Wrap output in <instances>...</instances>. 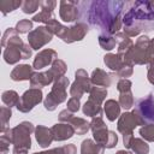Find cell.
Listing matches in <instances>:
<instances>
[{
  "label": "cell",
  "mask_w": 154,
  "mask_h": 154,
  "mask_svg": "<svg viewBox=\"0 0 154 154\" xmlns=\"http://www.w3.org/2000/svg\"><path fill=\"white\" fill-rule=\"evenodd\" d=\"M53 38V34L43 25L37 26L32 31L28 34V43L32 49H40L47 43H49Z\"/></svg>",
  "instance_id": "cell-8"
},
{
  "label": "cell",
  "mask_w": 154,
  "mask_h": 154,
  "mask_svg": "<svg viewBox=\"0 0 154 154\" xmlns=\"http://www.w3.org/2000/svg\"><path fill=\"white\" fill-rule=\"evenodd\" d=\"M103 63H105V65L109 70L116 71V72L125 64L124 60H123V57L119 55L118 53L117 54H114V53H107V54H105L103 55Z\"/></svg>",
  "instance_id": "cell-23"
},
{
  "label": "cell",
  "mask_w": 154,
  "mask_h": 154,
  "mask_svg": "<svg viewBox=\"0 0 154 154\" xmlns=\"http://www.w3.org/2000/svg\"><path fill=\"white\" fill-rule=\"evenodd\" d=\"M154 64V37L150 38L149 47L147 49V65Z\"/></svg>",
  "instance_id": "cell-44"
},
{
  "label": "cell",
  "mask_w": 154,
  "mask_h": 154,
  "mask_svg": "<svg viewBox=\"0 0 154 154\" xmlns=\"http://www.w3.org/2000/svg\"><path fill=\"white\" fill-rule=\"evenodd\" d=\"M55 6H57V1H54V0H43V1H41V8H42V11L53 12V10L55 8Z\"/></svg>",
  "instance_id": "cell-45"
},
{
  "label": "cell",
  "mask_w": 154,
  "mask_h": 154,
  "mask_svg": "<svg viewBox=\"0 0 154 154\" xmlns=\"http://www.w3.org/2000/svg\"><path fill=\"white\" fill-rule=\"evenodd\" d=\"M81 99H77V97H70L67 100V103H66V109H69L70 112L75 113V112H78L79 107H81Z\"/></svg>",
  "instance_id": "cell-42"
},
{
  "label": "cell",
  "mask_w": 154,
  "mask_h": 154,
  "mask_svg": "<svg viewBox=\"0 0 154 154\" xmlns=\"http://www.w3.org/2000/svg\"><path fill=\"white\" fill-rule=\"evenodd\" d=\"M82 111H83V113H84L85 116L94 118V117L101 116V113H102V107H101L100 103L94 102V101H91V100L88 99V101L83 105Z\"/></svg>",
  "instance_id": "cell-27"
},
{
  "label": "cell",
  "mask_w": 154,
  "mask_h": 154,
  "mask_svg": "<svg viewBox=\"0 0 154 154\" xmlns=\"http://www.w3.org/2000/svg\"><path fill=\"white\" fill-rule=\"evenodd\" d=\"M105 148L94 140L87 138L81 144V154H103Z\"/></svg>",
  "instance_id": "cell-24"
},
{
  "label": "cell",
  "mask_w": 154,
  "mask_h": 154,
  "mask_svg": "<svg viewBox=\"0 0 154 154\" xmlns=\"http://www.w3.org/2000/svg\"><path fill=\"white\" fill-rule=\"evenodd\" d=\"M131 87H132V83L130 79H126V78H122L118 81L117 83V90L119 93H125V91H131Z\"/></svg>",
  "instance_id": "cell-41"
},
{
  "label": "cell",
  "mask_w": 154,
  "mask_h": 154,
  "mask_svg": "<svg viewBox=\"0 0 154 154\" xmlns=\"http://www.w3.org/2000/svg\"><path fill=\"white\" fill-rule=\"evenodd\" d=\"M46 28H47L53 35H57L59 38L63 37V35L65 34V31H66V29H67V26L63 25V24H61L60 22H58L55 18L52 19L51 22H48V23L46 24Z\"/></svg>",
  "instance_id": "cell-30"
},
{
  "label": "cell",
  "mask_w": 154,
  "mask_h": 154,
  "mask_svg": "<svg viewBox=\"0 0 154 154\" xmlns=\"http://www.w3.org/2000/svg\"><path fill=\"white\" fill-rule=\"evenodd\" d=\"M54 13L49 12V11H41L37 14H35L32 17V22H38V23H45L47 24L48 22H51L52 19H54Z\"/></svg>",
  "instance_id": "cell-39"
},
{
  "label": "cell",
  "mask_w": 154,
  "mask_h": 154,
  "mask_svg": "<svg viewBox=\"0 0 154 154\" xmlns=\"http://www.w3.org/2000/svg\"><path fill=\"white\" fill-rule=\"evenodd\" d=\"M141 137L147 142H154V123L146 124L140 128Z\"/></svg>",
  "instance_id": "cell-35"
},
{
  "label": "cell",
  "mask_w": 154,
  "mask_h": 154,
  "mask_svg": "<svg viewBox=\"0 0 154 154\" xmlns=\"http://www.w3.org/2000/svg\"><path fill=\"white\" fill-rule=\"evenodd\" d=\"M34 154H61V149H60V147H57V148H52V149H48V150L34 153Z\"/></svg>",
  "instance_id": "cell-52"
},
{
  "label": "cell",
  "mask_w": 154,
  "mask_h": 154,
  "mask_svg": "<svg viewBox=\"0 0 154 154\" xmlns=\"http://www.w3.org/2000/svg\"><path fill=\"white\" fill-rule=\"evenodd\" d=\"M149 42H150V38H149L147 35H142V36H140V37L136 40V43H135V45H136L137 47H140V48L147 51L148 47H149Z\"/></svg>",
  "instance_id": "cell-43"
},
{
  "label": "cell",
  "mask_w": 154,
  "mask_h": 154,
  "mask_svg": "<svg viewBox=\"0 0 154 154\" xmlns=\"http://www.w3.org/2000/svg\"><path fill=\"white\" fill-rule=\"evenodd\" d=\"M147 78H148L149 83L154 85V64L148 65V73H147Z\"/></svg>",
  "instance_id": "cell-51"
},
{
  "label": "cell",
  "mask_w": 154,
  "mask_h": 154,
  "mask_svg": "<svg viewBox=\"0 0 154 154\" xmlns=\"http://www.w3.org/2000/svg\"><path fill=\"white\" fill-rule=\"evenodd\" d=\"M42 90L36 89V88H30L23 93V95L19 99L18 105L16 106L17 109L22 113H28L30 112L37 103L42 101Z\"/></svg>",
  "instance_id": "cell-7"
},
{
  "label": "cell",
  "mask_w": 154,
  "mask_h": 154,
  "mask_svg": "<svg viewBox=\"0 0 154 154\" xmlns=\"http://www.w3.org/2000/svg\"><path fill=\"white\" fill-rule=\"evenodd\" d=\"M88 22L97 25L105 31V35H116L123 25L120 16L124 1H91L89 4Z\"/></svg>",
  "instance_id": "cell-1"
},
{
  "label": "cell",
  "mask_w": 154,
  "mask_h": 154,
  "mask_svg": "<svg viewBox=\"0 0 154 154\" xmlns=\"http://www.w3.org/2000/svg\"><path fill=\"white\" fill-rule=\"evenodd\" d=\"M114 38H116V41L118 43V48H117L118 49V54L122 55V57H124L134 47V42L124 32H117L114 35Z\"/></svg>",
  "instance_id": "cell-22"
},
{
  "label": "cell",
  "mask_w": 154,
  "mask_h": 154,
  "mask_svg": "<svg viewBox=\"0 0 154 154\" xmlns=\"http://www.w3.org/2000/svg\"><path fill=\"white\" fill-rule=\"evenodd\" d=\"M24 45V42L22 41V38L18 35V31L16 30V28H7L2 35L1 38V46L4 48L8 47V46H17V47H22Z\"/></svg>",
  "instance_id": "cell-18"
},
{
  "label": "cell",
  "mask_w": 154,
  "mask_h": 154,
  "mask_svg": "<svg viewBox=\"0 0 154 154\" xmlns=\"http://www.w3.org/2000/svg\"><path fill=\"white\" fill-rule=\"evenodd\" d=\"M138 125H144L143 122L141 120V118L132 111V112H124L123 114H120V117L118 118V123H117V129L118 131L124 135L128 132H132L134 129Z\"/></svg>",
  "instance_id": "cell-10"
},
{
  "label": "cell",
  "mask_w": 154,
  "mask_h": 154,
  "mask_svg": "<svg viewBox=\"0 0 154 154\" xmlns=\"http://www.w3.org/2000/svg\"><path fill=\"white\" fill-rule=\"evenodd\" d=\"M150 6H152V8L154 10V0H153V1H150Z\"/></svg>",
  "instance_id": "cell-54"
},
{
  "label": "cell",
  "mask_w": 154,
  "mask_h": 154,
  "mask_svg": "<svg viewBox=\"0 0 154 154\" xmlns=\"http://www.w3.org/2000/svg\"><path fill=\"white\" fill-rule=\"evenodd\" d=\"M116 154H132V153L129 152V150H118Z\"/></svg>",
  "instance_id": "cell-53"
},
{
  "label": "cell",
  "mask_w": 154,
  "mask_h": 154,
  "mask_svg": "<svg viewBox=\"0 0 154 154\" xmlns=\"http://www.w3.org/2000/svg\"><path fill=\"white\" fill-rule=\"evenodd\" d=\"M134 132H128V134H124L123 135V143H124V147L125 148H131V144H132V141H134Z\"/></svg>",
  "instance_id": "cell-49"
},
{
  "label": "cell",
  "mask_w": 154,
  "mask_h": 154,
  "mask_svg": "<svg viewBox=\"0 0 154 154\" xmlns=\"http://www.w3.org/2000/svg\"><path fill=\"white\" fill-rule=\"evenodd\" d=\"M16 30L18 31V34H26V32L29 34L30 31H32V20L20 19L16 24Z\"/></svg>",
  "instance_id": "cell-38"
},
{
  "label": "cell",
  "mask_w": 154,
  "mask_h": 154,
  "mask_svg": "<svg viewBox=\"0 0 154 154\" xmlns=\"http://www.w3.org/2000/svg\"><path fill=\"white\" fill-rule=\"evenodd\" d=\"M67 70V66H66V63L61 59H57L54 60V63L52 64L51 69H49V72L52 73L53 78H54V82L58 81L59 78L64 77L65 76V72Z\"/></svg>",
  "instance_id": "cell-26"
},
{
  "label": "cell",
  "mask_w": 154,
  "mask_h": 154,
  "mask_svg": "<svg viewBox=\"0 0 154 154\" xmlns=\"http://www.w3.org/2000/svg\"><path fill=\"white\" fill-rule=\"evenodd\" d=\"M117 143H118V135H117L114 131H111V130H109V137H108V142H107V144H106V147H105V148L111 149V148L116 147V146H117Z\"/></svg>",
  "instance_id": "cell-47"
},
{
  "label": "cell",
  "mask_w": 154,
  "mask_h": 154,
  "mask_svg": "<svg viewBox=\"0 0 154 154\" xmlns=\"http://www.w3.org/2000/svg\"><path fill=\"white\" fill-rule=\"evenodd\" d=\"M90 130L93 132L94 141L105 148L106 144H107V142H108L109 130H108L107 125L105 124V122H103V119H102L101 116L94 117L91 119V122H90Z\"/></svg>",
  "instance_id": "cell-9"
},
{
  "label": "cell",
  "mask_w": 154,
  "mask_h": 154,
  "mask_svg": "<svg viewBox=\"0 0 154 154\" xmlns=\"http://www.w3.org/2000/svg\"><path fill=\"white\" fill-rule=\"evenodd\" d=\"M58 117H59L60 123H69L71 120V118L73 117V113L70 112L69 109H63V111H60Z\"/></svg>",
  "instance_id": "cell-46"
},
{
  "label": "cell",
  "mask_w": 154,
  "mask_h": 154,
  "mask_svg": "<svg viewBox=\"0 0 154 154\" xmlns=\"http://www.w3.org/2000/svg\"><path fill=\"white\" fill-rule=\"evenodd\" d=\"M99 45L102 49L105 51H112L116 45H117V41L114 38V36H111V35H105V34H101L99 36Z\"/></svg>",
  "instance_id": "cell-33"
},
{
  "label": "cell",
  "mask_w": 154,
  "mask_h": 154,
  "mask_svg": "<svg viewBox=\"0 0 154 154\" xmlns=\"http://www.w3.org/2000/svg\"><path fill=\"white\" fill-rule=\"evenodd\" d=\"M57 59H58V53L54 49H52V48L42 49L36 54L34 63H32V67L35 70H41L48 65H52L54 63V60H57Z\"/></svg>",
  "instance_id": "cell-13"
},
{
  "label": "cell",
  "mask_w": 154,
  "mask_h": 154,
  "mask_svg": "<svg viewBox=\"0 0 154 154\" xmlns=\"http://www.w3.org/2000/svg\"><path fill=\"white\" fill-rule=\"evenodd\" d=\"M23 2L20 0H1L0 1V11L2 14H7L8 12H12L17 10L18 7H22Z\"/></svg>",
  "instance_id": "cell-31"
},
{
  "label": "cell",
  "mask_w": 154,
  "mask_h": 154,
  "mask_svg": "<svg viewBox=\"0 0 154 154\" xmlns=\"http://www.w3.org/2000/svg\"><path fill=\"white\" fill-rule=\"evenodd\" d=\"M119 105L122 108H124L125 111L130 109L134 103H135V100H134V95L131 91H125V93H120L119 94V100H118Z\"/></svg>",
  "instance_id": "cell-34"
},
{
  "label": "cell",
  "mask_w": 154,
  "mask_h": 154,
  "mask_svg": "<svg viewBox=\"0 0 154 154\" xmlns=\"http://www.w3.org/2000/svg\"><path fill=\"white\" fill-rule=\"evenodd\" d=\"M90 81H91L93 85L107 88L111 85V75L107 73L106 71H103L102 69H95L91 72Z\"/></svg>",
  "instance_id": "cell-19"
},
{
  "label": "cell",
  "mask_w": 154,
  "mask_h": 154,
  "mask_svg": "<svg viewBox=\"0 0 154 154\" xmlns=\"http://www.w3.org/2000/svg\"><path fill=\"white\" fill-rule=\"evenodd\" d=\"M134 112L141 118L144 125L154 123V95L150 93L147 96L140 99L135 106Z\"/></svg>",
  "instance_id": "cell-6"
},
{
  "label": "cell",
  "mask_w": 154,
  "mask_h": 154,
  "mask_svg": "<svg viewBox=\"0 0 154 154\" xmlns=\"http://www.w3.org/2000/svg\"><path fill=\"white\" fill-rule=\"evenodd\" d=\"M34 134H35V138H36V141L41 148H47L54 141L52 130L45 125H37L35 128Z\"/></svg>",
  "instance_id": "cell-16"
},
{
  "label": "cell",
  "mask_w": 154,
  "mask_h": 154,
  "mask_svg": "<svg viewBox=\"0 0 154 154\" xmlns=\"http://www.w3.org/2000/svg\"><path fill=\"white\" fill-rule=\"evenodd\" d=\"M59 16L64 22H75L78 18V2L71 0H61L59 4Z\"/></svg>",
  "instance_id": "cell-12"
},
{
  "label": "cell",
  "mask_w": 154,
  "mask_h": 154,
  "mask_svg": "<svg viewBox=\"0 0 154 154\" xmlns=\"http://www.w3.org/2000/svg\"><path fill=\"white\" fill-rule=\"evenodd\" d=\"M94 85L87 71L83 69H78L75 72V82L70 87V95L71 97L81 99L84 95V93H90Z\"/></svg>",
  "instance_id": "cell-5"
},
{
  "label": "cell",
  "mask_w": 154,
  "mask_h": 154,
  "mask_svg": "<svg viewBox=\"0 0 154 154\" xmlns=\"http://www.w3.org/2000/svg\"><path fill=\"white\" fill-rule=\"evenodd\" d=\"M88 31H89V26L85 23H83V22L76 23L72 26L66 29L61 40L65 43H72V42H76V41H81V40L84 38V36L88 34Z\"/></svg>",
  "instance_id": "cell-11"
},
{
  "label": "cell",
  "mask_w": 154,
  "mask_h": 154,
  "mask_svg": "<svg viewBox=\"0 0 154 154\" xmlns=\"http://www.w3.org/2000/svg\"><path fill=\"white\" fill-rule=\"evenodd\" d=\"M51 130H52L54 141H58V142L69 140L76 134L72 125L69 123H57L51 128Z\"/></svg>",
  "instance_id": "cell-14"
},
{
  "label": "cell",
  "mask_w": 154,
  "mask_h": 154,
  "mask_svg": "<svg viewBox=\"0 0 154 154\" xmlns=\"http://www.w3.org/2000/svg\"><path fill=\"white\" fill-rule=\"evenodd\" d=\"M38 7H41V1L38 0H25L22 5V11L26 14L34 13Z\"/></svg>",
  "instance_id": "cell-37"
},
{
  "label": "cell",
  "mask_w": 154,
  "mask_h": 154,
  "mask_svg": "<svg viewBox=\"0 0 154 154\" xmlns=\"http://www.w3.org/2000/svg\"><path fill=\"white\" fill-rule=\"evenodd\" d=\"M22 54H23V59H24V60H25V59H29V58L31 57V54H32V48L30 47L29 43H24V46H23V48H22Z\"/></svg>",
  "instance_id": "cell-50"
},
{
  "label": "cell",
  "mask_w": 154,
  "mask_h": 154,
  "mask_svg": "<svg viewBox=\"0 0 154 154\" xmlns=\"http://www.w3.org/2000/svg\"><path fill=\"white\" fill-rule=\"evenodd\" d=\"M13 132V149L12 154H28L31 148V138L30 135L35 132V128L30 122H22L14 128H12Z\"/></svg>",
  "instance_id": "cell-3"
},
{
  "label": "cell",
  "mask_w": 154,
  "mask_h": 154,
  "mask_svg": "<svg viewBox=\"0 0 154 154\" xmlns=\"http://www.w3.org/2000/svg\"><path fill=\"white\" fill-rule=\"evenodd\" d=\"M69 124L72 125V128L77 135H85L90 130V123L87 122L84 118H81V117L73 116L71 118V120L69 122Z\"/></svg>",
  "instance_id": "cell-25"
},
{
  "label": "cell",
  "mask_w": 154,
  "mask_h": 154,
  "mask_svg": "<svg viewBox=\"0 0 154 154\" xmlns=\"http://www.w3.org/2000/svg\"><path fill=\"white\" fill-rule=\"evenodd\" d=\"M69 84H70V79L65 76L53 83L51 91L47 94V96L43 100V106L47 111H54L58 105H60L67 99L66 89Z\"/></svg>",
  "instance_id": "cell-4"
},
{
  "label": "cell",
  "mask_w": 154,
  "mask_h": 154,
  "mask_svg": "<svg viewBox=\"0 0 154 154\" xmlns=\"http://www.w3.org/2000/svg\"><path fill=\"white\" fill-rule=\"evenodd\" d=\"M131 149L135 154H148L149 153V144L143 138H134Z\"/></svg>",
  "instance_id": "cell-32"
},
{
  "label": "cell",
  "mask_w": 154,
  "mask_h": 154,
  "mask_svg": "<svg viewBox=\"0 0 154 154\" xmlns=\"http://www.w3.org/2000/svg\"><path fill=\"white\" fill-rule=\"evenodd\" d=\"M23 46L22 47H17V46H8V47H6L5 51H4V53H2L4 60L7 64H10V65L17 64L20 59H23V54H22Z\"/></svg>",
  "instance_id": "cell-20"
},
{
  "label": "cell",
  "mask_w": 154,
  "mask_h": 154,
  "mask_svg": "<svg viewBox=\"0 0 154 154\" xmlns=\"http://www.w3.org/2000/svg\"><path fill=\"white\" fill-rule=\"evenodd\" d=\"M19 95H18V93L17 91H14V90H6V91H4L2 93V95H1V100H2V102L7 106V107H13V106H17L18 105V102H19Z\"/></svg>",
  "instance_id": "cell-29"
},
{
  "label": "cell",
  "mask_w": 154,
  "mask_h": 154,
  "mask_svg": "<svg viewBox=\"0 0 154 154\" xmlns=\"http://www.w3.org/2000/svg\"><path fill=\"white\" fill-rule=\"evenodd\" d=\"M34 67L30 66L29 64H19L17 65L12 71H11V79L14 82L19 81H30L32 75H34Z\"/></svg>",
  "instance_id": "cell-15"
},
{
  "label": "cell",
  "mask_w": 154,
  "mask_h": 154,
  "mask_svg": "<svg viewBox=\"0 0 154 154\" xmlns=\"http://www.w3.org/2000/svg\"><path fill=\"white\" fill-rule=\"evenodd\" d=\"M120 108L122 107L119 102L113 99L106 100V102L103 103V112L106 114V118L109 122H114L117 118L120 117Z\"/></svg>",
  "instance_id": "cell-21"
},
{
  "label": "cell",
  "mask_w": 154,
  "mask_h": 154,
  "mask_svg": "<svg viewBox=\"0 0 154 154\" xmlns=\"http://www.w3.org/2000/svg\"><path fill=\"white\" fill-rule=\"evenodd\" d=\"M11 117H12V109H11V107L2 106L0 108V125H1L0 126V130L7 128L6 125H7L8 120L11 119Z\"/></svg>",
  "instance_id": "cell-36"
},
{
  "label": "cell",
  "mask_w": 154,
  "mask_h": 154,
  "mask_svg": "<svg viewBox=\"0 0 154 154\" xmlns=\"http://www.w3.org/2000/svg\"><path fill=\"white\" fill-rule=\"evenodd\" d=\"M52 83H54V78L49 70L45 72H35L30 79V87L36 89H42L43 87L49 85Z\"/></svg>",
  "instance_id": "cell-17"
},
{
  "label": "cell",
  "mask_w": 154,
  "mask_h": 154,
  "mask_svg": "<svg viewBox=\"0 0 154 154\" xmlns=\"http://www.w3.org/2000/svg\"><path fill=\"white\" fill-rule=\"evenodd\" d=\"M107 96V88H103V87H96L94 85L89 93V100L94 101V102H97L100 105H102V102L105 101Z\"/></svg>",
  "instance_id": "cell-28"
},
{
  "label": "cell",
  "mask_w": 154,
  "mask_h": 154,
  "mask_svg": "<svg viewBox=\"0 0 154 154\" xmlns=\"http://www.w3.org/2000/svg\"><path fill=\"white\" fill-rule=\"evenodd\" d=\"M124 26L138 28L141 30H152L154 25V10L150 1H135L129 11L123 16Z\"/></svg>",
  "instance_id": "cell-2"
},
{
  "label": "cell",
  "mask_w": 154,
  "mask_h": 154,
  "mask_svg": "<svg viewBox=\"0 0 154 154\" xmlns=\"http://www.w3.org/2000/svg\"><path fill=\"white\" fill-rule=\"evenodd\" d=\"M132 73H134V66L128 65V64H124V65L116 72V75H117L118 77H120V79H122V78H126V79H128V77H130Z\"/></svg>",
  "instance_id": "cell-40"
},
{
  "label": "cell",
  "mask_w": 154,
  "mask_h": 154,
  "mask_svg": "<svg viewBox=\"0 0 154 154\" xmlns=\"http://www.w3.org/2000/svg\"><path fill=\"white\" fill-rule=\"evenodd\" d=\"M60 149H61V154H76V153H77L76 146H75L73 143L65 144V146L60 147Z\"/></svg>",
  "instance_id": "cell-48"
}]
</instances>
